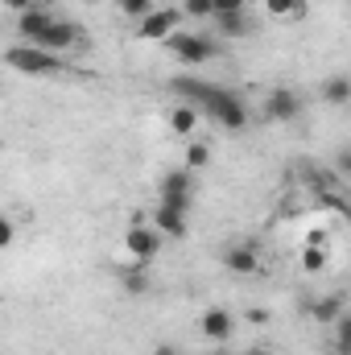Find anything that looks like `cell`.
Returning <instances> with one entry per match:
<instances>
[{
	"label": "cell",
	"mask_w": 351,
	"mask_h": 355,
	"mask_svg": "<svg viewBox=\"0 0 351 355\" xmlns=\"http://www.w3.org/2000/svg\"><path fill=\"white\" fill-rule=\"evenodd\" d=\"M170 87L190 103V107H203V112H211L223 128H232V132H240L244 124H248V107H244V99L236 95V91L219 87V83H203V79H174Z\"/></svg>",
	"instance_id": "6da1fadb"
},
{
	"label": "cell",
	"mask_w": 351,
	"mask_h": 355,
	"mask_svg": "<svg viewBox=\"0 0 351 355\" xmlns=\"http://www.w3.org/2000/svg\"><path fill=\"white\" fill-rule=\"evenodd\" d=\"M4 67H12L21 75H58V71H67V62L58 54H46L37 46H8L4 50Z\"/></svg>",
	"instance_id": "7a4b0ae2"
},
{
	"label": "cell",
	"mask_w": 351,
	"mask_h": 355,
	"mask_svg": "<svg viewBox=\"0 0 351 355\" xmlns=\"http://www.w3.org/2000/svg\"><path fill=\"white\" fill-rule=\"evenodd\" d=\"M166 42H170V50H174L186 67H203V62H211L219 54V46L211 37H198V33H170Z\"/></svg>",
	"instance_id": "3957f363"
},
{
	"label": "cell",
	"mask_w": 351,
	"mask_h": 355,
	"mask_svg": "<svg viewBox=\"0 0 351 355\" xmlns=\"http://www.w3.org/2000/svg\"><path fill=\"white\" fill-rule=\"evenodd\" d=\"M79 42H83V29H79V25H71V21H50V25L33 37V46H37V50H46V54L75 50Z\"/></svg>",
	"instance_id": "277c9868"
},
{
	"label": "cell",
	"mask_w": 351,
	"mask_h": 355,
	"mask_svg": "<svg viewBox=\"0 0 351 355\" xmlns=\"http://www.w3.org/2000/svg\"><path fill=\"white\" fill-rule=\"evenodd\" d=\"M178 21H182L178 8H149V12L141 17V29H137V33H141L145 42H166L178 29Z\"/></svg>",
	"instance_id": "5b68a950"
},
{
	"label": "cell",
	"mask_w": 351,
	"mask_h": 355,
	"mask_svg": "<svg viewBox=\"0 0 351 355\" xmlns=\"http://www.w3.org/2000/svg\"><path fill=\"white\" fill-rule=\"evenodd\" d=\"M124 248H128L137 261H153L157 248H162V236H157L149 223H132V227L124 232Z\"/></svg>",
	"instance_id": "8992f818"
},
{
	"label": "cell",
	"mask_w": 351,
	"mask_h": 355,
	"mask_svg": "<svg viewBox=\"0 0 351 355\" xmlns=\"http://www.w3.org/2000/svg\"><path fill=\"white\" fill-rule=\"evenodd\" d=\"M298 112H302V99H298V91L277 87L268 99H264V116H268V120H293Z\"/></svg>",
	"instance_id": "52a82bcc"
},
{
	"label": "cell",
	"mask_w": 351,
	"mask_h": 355,
	"mask_svg": "<svg viewBox=\"0 0 351 355\" xmlns=\"http://www.w3.org/2000/svg\"><path fill=\"white\" fill-rule=\"evenodd\" d=\"M223 265L232 268V272H244V277H252V272L261 268V257L252 252V244H232V248L223 252Z\"/></svg>",
	"instance_id": "ba28073f"
},
{
	"label": "cell",
	"mask_w": 351,
	"mask_h": 355,
	"mask_svg": "<svg viewBox=\"0 0 351 355\" xmlns=\"http://www.w3.org/2000/svg\"><path fill=\"white\" fill-rule=\"evenodd\" d=\"M153 232L157 236H186V215H178V211H170V207H157L153 211Z\"/></svg>",
	"instance_id": "9c48e42d"
},
{
	"label": "cell",
	"mask_w": 351,
	"mask_h": 355,
	"mask_svg": "<svg viewBox=\"0 0 351 355\" xmlns=\"http://www.w3.org/2000/svg\"><path fill=\"white\" fill-rule=\"evenodd\" d=\"M54 21V12H46V8H29V12H17V29H21V37H37L46 25Z\"/></svg>",
	"instance_id": "30bf717a"
},
{
	"label": "cell",
	"mask_w": 351,
	"mask_h": 355,
	"mask_svg": "<svg viewBox=\"0 0 351 355\" xmlns=\"http://www.w3.org/2000/svg\"><path fill=\"white\" fill-rule=\"evenodd\" d=\"M203 335L215 339V343H223V339L232 335V314H228V310H207V314H203Z\"/></svg>",
	"instance_id": "8fae6325"
},
{
	"label": "cell",
	"mask_w": 351,
	"mask_h": 355,
	"mask_svg": "<svg viewBox=\"0 0 351 355\" xmlns=\"http://www.w3.org/2000/svg\"><path fill=\"white\" fill-rule=\"evenodd\" d=\"M170 128H174V132H182V137H190V132L198 128V107H190V103L174 107V112H170Z\"/></svg>",
	"instance_id": "7c38bea8"
},
{
	"label": "cell",
	"mask_w": 351,
	"mask_h": 355,
	"mask_svg": "<svg viewBox=\"0 0 351 355\" xmlns=\"http://www.w3.org/2000/svg\"><path fill=\"white\" fill-rule=\"evenodd\" d=\"M310 314H314L318 322H335V318L343 314V293H331V297L314 302V306H310Z\"/></svg>",
	"instance_id": "4fadbf2b"
},
{
	"label": "cell",
	"mask_w": 351,
	"mask_h": 355,
	"mask_svg": "<svg viewBox=\"0 0 351 355\" xmlns=\"http://www.w3.org/2000/svg\"><path fill=\"white\" fill-rule=\"evenodd\" d=\"M174 194H190V170H170L162 178V198H174Z\"/></svg>",
	"instance_id": "5bb4252c"
},
{
	"label": "cell",
	"mask_w": 351,
	"mask_h": 355,
	"mask_svg": "<svg viewBox=\"0 0 351 355\" xmlns=\"http://www.w3.org/2000/svg\"><path fill=\"white\" fill-rule=\"evenodd\" d=\"M264 8L273 17H281V21H298L306 12V0H264Z\"/></svg>",
	"instance_id": "9a60e30c"
},
{
	"label": "cell",
	"mask_w": 351,
	"mask_h": 355,
	"mask_svg": "<svg viewBox=\"0 0 351 355\" xmlns=\"http://www.w3.org/2000/svg\"><path fill=\"white\" fill-rule=\"evenodd\" d=\"M323 99H327V103H348V99H351V79H343V75L327 79V87H323Z\"/></svg>",
	"instance_id": "2e32d148"
},
{
	"label": "cell",
	"mask_w": 351,
	"mask_h": 355,
	"mask_svg": "<svg viewBox=\"0 0 351 355\" xmlns=\"http://www.w3.org/2000/svg\"><path fill=\"white\" fill-rule=\"evenodd\" d=\"M219 33H223V37H244V33H252L248 12H240V17H223V21H219Z\"/></svg>",
	"instance_id": "e0dca14e"
},
{
	"label": "cell",
	"mask_w": 351,
	"mask_h": 355,
	"mask_svg": "<svg viewBox=\"0 0 351 355\" xmlns=\"http://www.w3.org/2000/svg\"><path fill=\"white\" fill-rule=\"evenodd\" d=\"M248 12V0H211V17L223 21V17H240Z\"/></svg>",
	"instance_id": "ac0fdd59"
},
{
	"label": "cell",
	"mask_w": 351,
	"mask_h": 355,
	"mask_svg": "<svg viewBox=\"0 0 351 355\" xmlns=\"http://www.w3.org/2000/svg\"><path fill=\"white\" fill-rule=\"evenodd\" d=\"M302 268L306 272H323L327 268V248H306L302 252Z\"/></svg>",
	"instance_id": "d6986e66"
},
{
	"label": "cell",
	"mask_w": 351,
	"mask_h": 355,
	"mask_svg": "<svg viewBox=\"0 0 351 355\" xmlns=\"http://www.w3.org/2000/svg\"><path fill=\"white\" fill-rule=\"evenodd\" d=\"M207 162H211V149L207 145H190L186 149V170H203Z\"/></svg>",
	"instance_id": "ffe728a7"
},
{
	"label": "cell",
	"mask_w": 351,
	"mask_h": 355,
	"mask_svg": "<svg viewBox=\"0 0 351 355\" xmlns=\"http://www.w3.org/2000/svg\"><path fill=\"white\" fill-rule=\"evenodd\" d=\"M318 207H327V211H335V215H343V211H348V202H343L335 190H318Z\"/></svg>",
	"instance_id": "44dd1931"
},
{
	"label": "cell",
	"mask_w": 351,
	"mask_h": 355,
	"mask_svg": "<svg viewBox=\"0 0 351 355\" xmlns=\"http://www.w3.org/2000/svg\"><path fill=\"white\" fill-rule=\"evenodd\" d=\"M124 289H128V293H145V289H149V277H145L141 268H132V272H124Z\"/></svg>",
	"instance_id": "7402d4cb"
},
{
	"label": "cell",
	"mask_w": 351,
	"mask_h": 355,
	"mask_svg": "<svg viewBox=\"0 0 351 355\" xmlns=\"http://www.w3.org/2000/svg\"><path fill=\"white\" fill-rule=\"evenodd\" d=\"M153 8V0H120V12L124 17H145Z\"/></svg>",
	"instance_id": "603a6c76"
},
{
	"label": "cell",
	"mask_w": 351,
	"mask_h": 355,
	"mask_svg": "<svg viewBox=\"0 0 351 355\" xmlns=\"http://www.w3.org/2000/svg\"><path fill=\"white\" fill-rule=\"evenodd\" d=\"M178 12H186V17H211V0H186Z\"/></svg>",
	"instance_id": "cb8c5ba5"
},
{
	"label": "cell",
	"mask_w": 351,
	"mask_h": 355,
	"mask_svg": "<svg viewBox=\"0 0 351 355\" xmlns=\"http://www.w3.org/2000/svg\"><path fill=\"white\" fill-rule=\"evenodd\" d=\"M327 240H331V232H327V227H314V232L306 236V248H327Z\"/></svg>",
	"instance_id": "d4e9b609"
},
{
	"label": "cell",
	"mask_w": 351,
	"mask_h": 355,
	"mask_svg": "<svg viewBox=\"0 0 351 355\" xmlns=\"http://www.w3.org/2000/svg\"><path fill=\"white\" fill-rule=\"evenodd\" d=\"M4 8H12V12H29V8H37V0H0Z\"/></svg>",
	"instance_id": "484cf974"
},
{
	"label": "cell",
	"mask_w": 351,
	"mask_h": 355,
	"mask_svg": "<svg viewBox=\"0 0 351 355\" xmlns=\"http://www.w3.org/2000/svg\"><path fill=\"white\" fill-rule=\"evenodd\" d=\"M8 244H12V223L0 215V248H8Z\"/></svg>",
	"instance_id": "4316f807"
},
{
	"label": "cell",
	"mask_w": 351,
	"mask_h": 355,
	"mask_svg": "<svg viewBox=\"0 0 351 355\" xmlns=\"http://www.w3.org/2000/svg\"><path fill=\"white\" fill-rule=\"evenodd\" d=\"M248 322H268V310H248Z\"/></svg>",
	"instance_id": "83f0119b"
},
{
	"label": "cell",
	"mask_w": 351,
	"mask_h": 355,
	"mask_svg": "<svg viewBox=\"0 0 351 355\" xmlns=\"http://www.w3.org/2000/svg\"><path fill=\"white\" fill-rule=\"evenodd\" d=\"M153 355H178V352H174V347H170V343H162V347H157V352H153Z\"/></svg>",
	"instance_id": "f1b7e54d"
},
{
	"label": "cell",
	"mask_w": 351,
	"mask_h": 355,
	"mask_svg": "<svg viewBox=\"0 0 351 355\" xmlns=\"http://www.w3.org/2000/svg\"><path fill=\"white\" fill-rule=\"evenodd\" d=\"M248 355H273V352H261V347H257V352H248Z\"/></svg>",
	"instance_id": "f546056e"
},
{
	"label": "cell",
	"mask_w": 351,
	"mask_h": 355,
	"mask_svg": "<svg viewBox=\"0 0 351 355\" xmlns=\"http://www.w3.org/2000/svg\"><path fill=\"white\" fill-rule=\"evenodd\" d=\"M215 355H228V352H215Z\"/></svg>",
	"instance_id": "4dcf8cb0"
}]
</instances>
